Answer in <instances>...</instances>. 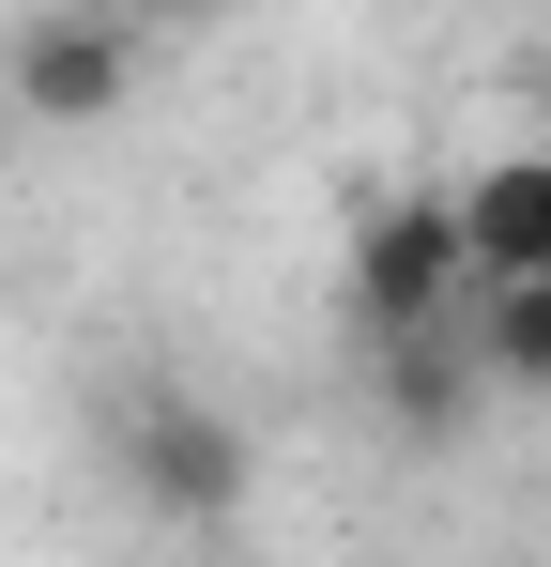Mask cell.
I'll return each mask as SVG.
<instances>
[{
  "label": "cell",
  "instance_id": "1",
  "mask_svg": "<svg viewBox=\"0 0 551 567\" xmlns=\"http://www.w3.org/2000/svg\"><path fill=\"white\" fill-rule=\"evenodd\" d=\"M107 461H123V491L154 506V522H230L246 491H261V445H246V414L230 399H199V383H138L123 399V430H107Z\"/></svg>",
  "mask_w": 551,
  "mask_h": 567
},
{
  "label": "cell",
  "instance_id": "2",
  "mask_svg": "<svg viewBox=\"0 0 551 567\" xmlns=\"http://www.w3.org/2000/svg\"><path fill=\"white\" fill-rule=\"evenodd\" d=\"M138 16L123 0H46V16H15V47H0V93H15V123H62V138H92V123H123L138 107Z\"/></svg>",
  "mask_w": 551,
  "mask_h": 567
},
{
  "label": "cell",
  "instance_id": "3",
  "mask_svg": "<svg viewBox=\"0 0 551 567\" xmlns=\"http://www.w3.org/2000/svg\"><path fill=\"white\" fill-rule=\"evenodd\" d=\"M475 307V230H459V185L367 199L353 215V322L367 338H414V322H459Z\"/></svg>",
  "mask_w": 551,
  "mask_h": 567
},
{
  "label": "cell",
  "instance_id": "4",
  "mask_svg": "<svg viewBox=\"0 0 551 567\" xmlns=\"http://www.w3.org/2000/svg\"><path fill=\"white\" fill-rule=\"evenodd\" d=\"M506 383L475 353V322H414V338H367V414L398 430V445H459L475 414H490Z\"/></svg>",
  "mask_w": 551,
  "mask_h": 567
},
{
  "label": "cell",
  "instance_id": "5",
  "mask_svg": "<svg viewBox=\"0 0 551 567\" xmlns=\"http://www.w3.org/2000/svg\"><path fill=\"white\" fill-rule=\"evenodd\" d=\"M459 230H475V291L551 277V154H490V169L459 185Z\"/></svg>",
  "mask_w": 551,
  "mask_h": 567
},
{
  "label": "cell",
  "instance_id": "6",
  "mask_svg": "<svg viewBox=\"0 0 551 567\" xmlns=\"http://www.w3.org/2000/svg\"><path fill=\"white\" fill-rule=\"evenodd\" d=\"M459 322H475V353H490V383H506V399H551V277L475 291Z\"/></svg>",
  "mask_w": 551,
  "mask_h": 567
},
{
  "label": "cell",
  "instance_id": "7",
  "mask_svg": "<svg viewBox=\"0 0 551 567\" xmlns=\"http://www.w3.org/2000/svg\"><path fill=\"white\" fill-rule=\"evenodd\" d=\"M123 16H138V31H215L230 0H123Z\"/></svg>",
  "mask_w": 551,
  "mask_h": 567
}]
</instances>
